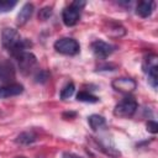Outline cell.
<instances>
[{
	"instance_id": "obj_6",
	"label": "cell",
	"mask_w": 158,
	"mask_h": 158,
	"mask_svg": "<svg viewBox=\"0 0 158 158\" xmlns=\"http://www.w3.org/2000/svg\"><path fill=\"white\" fill-rule=\"evenodd\" d=\"M15 80L14 67L7 60H0V88L10 85Z\"/></svg>"
},
{
	"instance_id": "obj_9",
	"label": "cell",
	"mask_w": 158,
	"mask_h": 158,
	"mask_svg": "<svg viewBox=\"0 0 158 158\" xmlns=\"http://www.w3.org/2000/svg\"><path fill=\"white\" fill-rule=\"evenodd\" d=\"M33 10H35L33 4H31V2H26V4L21 7L20 12L17 14V20H16L17 26H23V25L30 20V17L32 16Z\"/></svg>"
},
{
	"instance_id": "obj_16",
	"label": "cell",
	"mask_w": 158,
	"mask_h": 158,
	"mask_svg": "<svg viewBox=\"0 0 158 158\" xmlns=\"http://www.w3.org/2000/svg\"><path fill=\"white\" fill-rule=\"evenodd\" d=\"M35 141H36V135L33 132H22L16 138V142L20 144H30Z\"/></svg>"
},
{
	"instance_id": "obj_15",
	"label": "cell",
	"mask_w": 158,
	"mask_h": 158,
	"mask_svg": "<svg viewBox=\"0 0 158 158\" xmlns=\"http://www.w3.org/2000/svg\"><path fill=\"white\" fill-rule=\"evenodd\" d=\"M77 100L78 101H84V102H98L99 101V98L93 95L89 91H85V90H81L77 94Z\"/></svg>"
},
{
	"instance_id": "obj_7",
	"label": "cell",
	"mask_w": 158,
	"mask_h": 158,
	"mask_svg": "<svg viewBox=\"0 0 158 158\" xmlns=\"http://www.w3.org/2000/svg\"><path fill=\"white\" fill-rule=\"evenodd\" d=\"M91 51L94 53V56L99 59H105L107 58L115 49V47L107 42H104L101 40H96L91 43Z\"/></svg>"
},
{
	"instance_id": "obj_24",
	"label": "cell",
	"mask_w": 158,
	"mask_h": 158,
	"mask_svg": "<svg viewBox=\"0 0 158 158\" xmlns=\"http://www.w3.org/2000/svg\"><path fill=\"white\" fill-rule=\"evenodd\" d=\"M15 158H26V157H15Z\"/></svg>"
},
{
	"instance_id": "obj_17",
	"label": "cell",
	"mask_w": 158,
	"mask_h": 158,
	"mask_svg": "<svg viewBox=\"0 0 158 158\" xmlns=\"http://www.w3.org/2000/svg\"><path fill=\"white\" fill-rule=\"evenodd\" d=\"M147 78H148V83L153 89H157V84H158V67H154L152 69H149L148 72H146Z\"/></svg>"
},
{
	"instance_id": "obj_13",
	"label": "cell",
	"mask_w": 158,
	"mask_h": 158,
	"mask_svg": "<svg viewBox=\"0 0 158 158\" xmlns=\"http://www.w3.org/2000/svg\"><path fill=\"white\" fill-rule=\"evenodd\" d=\"M88 122H89V126L91 127L93 131H98V130L102 128V127L106 125L105 117L101 116V115H96V114L90 115V116L88 117Z\"/></svg>"
},
{
	"instance_id": "obj_23",
	"label": "cell",
	"mask_w": 158,
	"mask_h": 158,
	"mask_svg": "<svg viewBox=\"0 0 158 158\" xmlns=\"http://www.w3.org/2000/svg\"><path fill=\"white\" fill-rule=\"evenodd\" d=\"M62 158H81V157H79V156H77V154H74V153L64 152L63 156H62Z\"/></svg>"
},
{
	"instance_id": "obj_12",
	"label": "cell",
	"mask_w": 158,
	"mask_h": 158,
	"mask_svg": "<svg viewBox=\"0 0 158 158\" xmlns=\"http://www.w3.org/2000/svg\"><path fill=\"white\" fill-rule=\"evenodd\" d=\"M153 7H154V2L152 0H143V1H139L137 4L136 12L141 17H148V16H151Z\"/></svg>"
},
{
	"instance_id": "obj_21",
	"label": "cell",
	"mask_w": 158,
	"mask_h": 158,
	"mask_svg": "<svg viewBox=\"0 0 158 158\" xmlns=\"http://www.w3.org/2000/svg\"><path fill=\"white\" fill-rule=\"evenodd\" d=\"M35 79H36L37 83H44L48 79V73L46 70H38L35 75Z\"/></svg>"
},
{
	"instance_id": "obj_1",
	"label": "cell",
	"mask_w": 158,
	"mask_h": 158,
	"mask_svg": "<svg viewBox=\"0 0 158 158\" xmlns=\"http://www.w3.org/2000/svg\"><path fill=\"white\" fill-rule=\"evenodd\" d=\"M1 43L2 47L15 58L22 52H26L31 47V42L26 38H22L20 32L15 28L6 27L1 32Z\"/></svg>"
},
{
	"instance_id": "obj_18",
	"label": "cell",
	"mask_w": 158,
	"mask_h": 158,
	"mask_svg": "<svg viewBox=\"0 0 158 158\" xmlns=\"http://www.w3.org/2000/svg\"><path fill=\"white\" fill-rule=\"evenodd\" d=\"M74 91H75V86H74V84H73V83H68V84L60 90L59 96H60L62 100H65V99H69V98L74 94Z\"/></svg>"
},
{
	"instance_id": "obj_4",
	"label": "cell",
	"mask_w": 158,
	"mask_h": 158,
	"mask_svg": "<svg viewBox=\"0 0 158 158\" xmlns=\"http://www.w3.org/2000/svg\"><path fill=\"white\" fill-rule=\"evenodd\" d=\"M15 59L17 60L19 68H20V70H21L23 74H28L30 72H32L33 67H35L36 63H37V59H36L35 54H32V53L28 52V51L20 53L19 56L15 57Z\"/></svg>"
},
{
	"instance_id": "obj_2",
	"label": "cell",
	"mask_w": 158,
	"mask_h": 158,
	"mask_svg": "<svg viewBox=\"0 0 158 158\" xmlns=\"http://www.w3.org/2000/svg\"><path fill=\"white\" fill-rule=\"evenodd\" d=\"M138 107L137 101L132 96H126L121 101H118L114 107V115L116 117L128 118L135 115L136 110Z\"/></svg>"
},
{
	"instance_id": "obj_11",
	"label": "cell",
	"mask_w": 158,
	"mask_h": 158,
	"mask_svg": "<svg viewBox=\"0 0 158 158\" xmlns=\"http://www.w3.org/2000/svg\"><path fill=\"white\" fill-rule=\"evenodd\" d=\"M23 91V86L19 83H12L10 85H6L4 88H0V98H9L19 95Z\"/></svg>"
},
{
	"instance_id": "obj_22",
	"label": "cell",
	"mask_w": 158,
	"mask_h": 158,
	"mask_svg": "<svg viewBox=\"0 0 158 158\" xmlns=\"http://www.w3.org/2000/svg\"><path fill=\"white\" fill-rule=\"evenodd\" d=\"M146 127H147V131L151 133H157V131H158V123L153 120H149L146 123Z\"/></svg>"
},
{
	"instance_id": "obj_5",
	"label": "cell",
	"mask_w": 158,
	"mask_h": 158,
	"mask_svg": "<svg viewBox=\"0 0 158 158\" xmlns=\"http://www.w3.org/2000/svg\"><path fill=\"white\" fill-rule=\"evenodd\" d=\"M111 86H112L116 91H118V93H121V94H130V93H132V91L136 89L137 83H136L132 78L120 77V78H116V79L112 80Z\"/></svg>"
},
{
	"instance_id": "obj_19",
	"label": "cell",
	"mask_w": 158,
	"mask_h": 158,
	"mask_svg": "<svg viewBox=\"0 0 158 158\" xmlns=\"http://www.w3.org/2000/svg\"><path fill=\"white\" fill-rule=\"evenodd\" d=\"M52 12H53L52 6H44V7H42V9L38 11V19H40L41 21H46V20H48V19L51 17Z\"/></svg>"
},
{
	"instance_id": "obj_10",
	"label": "cell",
	"mask_w": 158,
	"mask_h": 158,
	"mask_svg": "<svg viewBox=\"0 0 158 158\" xmlns=\"http://www.w3.org/2000/svg\"><path fill=\"white\" fill-rule=\"evenodd\" d=\"M104 31L111 37H121L125 35V27L115 21H107L106 26H104Z\"/></svg>"
},
{
	"instance_id": "obj_20",
	"label": "cell",
	"mask_w": 158,
	"mask_h": 158,
	"mask_svg": "<svg viewBox=\"0 0 158 158\" xmlns=\"http://www.w3.org/2000/svg\"><path fill=\"white\" fill-rule=\"evenodd\" d=\"M15 6H16V1H10V0L0 1V12H7Z\"/></svg>"
},
{
	"instance_id": "obj_14",
	"label": "cell",
	"mask_w": 158,
	"mask_h": 158,
	"mask_svg": "<svg viewBox=\"0 0 158 158\" xmlns=\"http://www.w3.org/2000/svg\"><path fill=\"white\" fill-rule=\"evenodd\" d=\"M154 67H158V57L156 54H148L144 57L143 59V64H142V69L143 72H148L149 69L154 68Z\"/></svg>"
},
{
	"instance_id": "obj_3",
	"label": "cell",
	"mask_w": 158,
	"mask_h": 158,
	"mask_svg": "<svg viewBox=\"0 0 158 158\" xmlns=\"http://www.w3.org/2000/svg\"><path fill=\"white\" fill-rule=\"evenodd\" d=\"M54 49L64 56H75L79 53V42L72 37H62L54 42Z\"/></svg>"
},
{
	"instance_id": "obj_8",
	"label": "cell",
	"mask_w": 158,
	"mask_h": 158,
	"mask_svg": "<svg viewBox=\"0 0 158 158\" xmlns=\"http://www.w3.org/2000/svg\"><path fill=\"white\" fill-rule=\"evenodd\" d=\"M79 19H80V10L78 7H75L73 4H69L67 7H64V10L62 12V20L65 26L72 27V26L77 25Z\"/></svg>"
}]
</instances>
